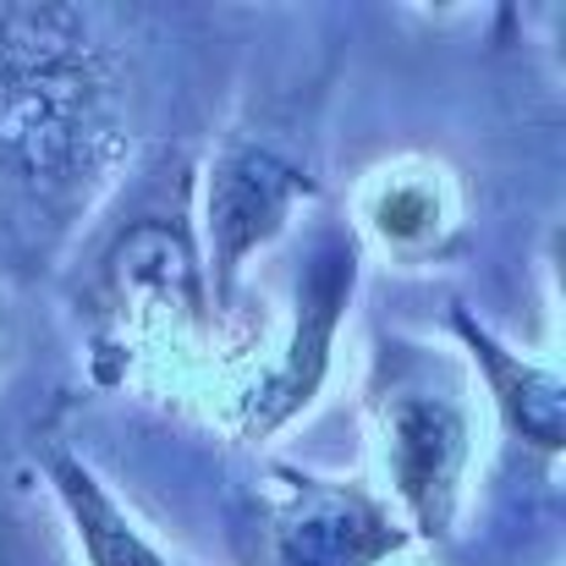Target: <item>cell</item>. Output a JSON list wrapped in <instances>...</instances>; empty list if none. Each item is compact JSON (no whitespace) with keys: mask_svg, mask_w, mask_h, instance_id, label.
Masks as SVG:
<instances>
[{"mask_svg":"<svg viewBox=\"0 0 566 566\" xmlns=\"http://www.w3.org/2000/svg\"><path fill=\"white\" fill-rule=\"evenodd\" d=\"M127 160V83L94 11L0 6V188L88 203Z\"/></svg>","mask_w":566,"mask_h":566,"instance_id":"1","label":"cell"},{"mask_svg":"<svg viewBox=\"0 0 566 566\" xmlns=\"http://www.w3.org/2000/svg\"><path fill=\"white\" fill-rule=\"evenodd\" d=\"M375 429L396 517L412 539H451L462 484L473 468V407L451 385H434L429 364H401L375 390Z\"/></svg>","mask_w":566,"mask_h":566,"instance_id":"2","label":"cell"},{"mask_svg":"<svg viewBox=\"0 0 566 566\" xmlns=\"http://www.w3.org/2000/svg\"><path fill=\"white\" fill-rule=\"evenodd\" d=\"M248 566H385L412 545L390 501L364 479L270 468L259 490Z\"/></svg>","mask_w":566,"mask_h":566,"instance_id":"3","label":"cell"},{"mask_svg":"<svg viewBox=\"0 0 566 566\" xmlns=\"http://www.w3.org/2000/svg\"><path fill=\"white\" fill-rule=\"evenodd\" d=\"M319 198V182L297 155H286L270 138H231L203 166V203H198V259L209 308L226 314L237 303V281L253 253L281 242L303 203Z\"/></svg>","mask_w":566,"mask_h":566,"instance_id":"4","label":"cell"},{"mask_svg":"<svg viewBox=\"0 0 566 566\" xmlns=\"http://www.w3.org/2000/svg\"><path fill=\"white\" fill-rule=\"evenodd\" d=\"M353 292H358V237L347 220H319L292 275V325L281 336V353L270 358V369H259V379L242 396L248 440H270L303 407H314L319 385L331 375V347H336Z\"/></svg>","mask_w":566,"mask_h":566,"instance_id":"5","label":"cell"},{"mask_svg":"<svg viewBox=\"0 0 566 566\" xmlns=\"http://www.w3.org/2000/svg\"><path fill=\"white\" fill-rule=\"evenodd\" d=\"M105 286L116 292V308H155L182 325H209V286L188 214L133 220L105 259Z\"/></svg>","mask_w":566,"mask_h":566,"instance_id":"6","label":"cell"},{"mask_svg":"<svg viewBox=\"0 0 566 566\" xmlns=\"http://www.w3.org/2000/svg\"><path fill=\"white\" fill-rule=\"evenodd\" d=\"M451 331L462 342V353L473 358V369L490 390V407L501 418V429L512 440H523L534 457L556 462L566 446V385L562 369L545 358H528L517 347H506L484 319H473L468 308L451 314Z\"/></svg>","mask_w":566,"mask_h":566,"instance_id":"7","label":"cell"},{"mask_svg":"<svg viewBox=\"0 0 566 566\" xmlns=\"http://www.w3.org/2000/svg\"><path fill=\"white\" fill-rule=\"evenodd\" d=\"M358 220L385 242V253L423 259V253H440L446 237L457 231V188L440 166L396 160L364 182Z\"/></svg>","mask_w":566,"mask_h":566,"instance_id":"8","label":"cell"},{"mask_svg":"<svg viewBox=\"0 0 566 566\" xmlns=\"http://www.w3.org/2000/svg\"><path fill=\"white\" fill-rule=\"evenodd\" d=\"M44 479H50L55 506H61V517H66V528H72V539H77L88 566H177L138 528V517L105 490V479L83 457L50 451Z\"/></svg>","mask_w":566,"mask_h":566,"instance_id":"9","label":"cell"}]
</instances>
